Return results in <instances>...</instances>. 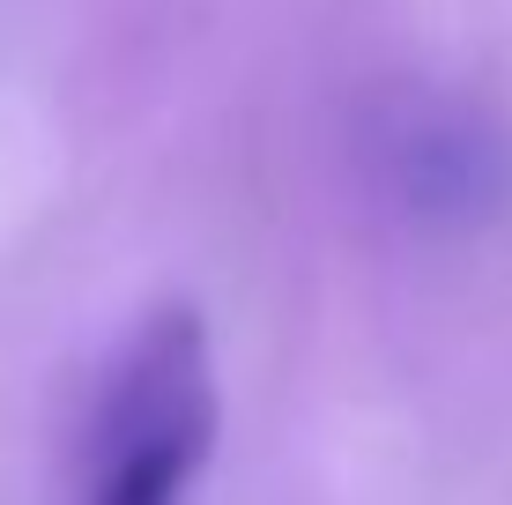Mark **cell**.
<instances>
[{"label": "cell", "mask_w": 512, "mask_h": 505, "mask_svg": "<svg viewBox=\"0 0 512 505\" xmlns=\"http://www.w3.org/2000/svg\"><path fill=\"white\" fill-rule=\"evenodd\" d=\"M379 164L394 201L423 223H490L512 201V142L490 127L475 104L453 97H409L379 127Z\"/></svg>", "instance_id": "obj_2"}, {"label": "cell", "mask_w": 512, "mask_h": 505, "mask_svg": "<svg viewBox=\"0 0 512 505\" xmlns=\"http://www.w3.org/2000/svg\"><path fill=\"white\" fill-rule=\"evenodd\" d=\"M216 454V350L193 305H156L112 357L90 409L82 505H186Z\"/></svg>", "instance_id": "obj_1"}]
</instances>
